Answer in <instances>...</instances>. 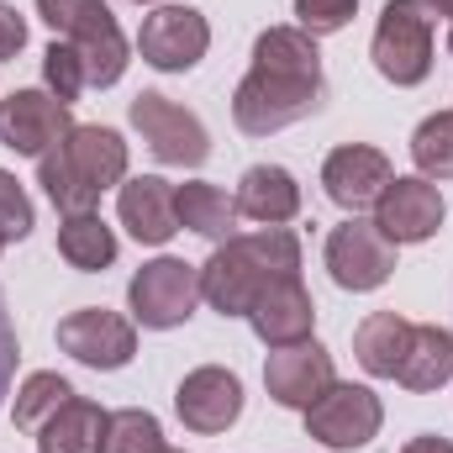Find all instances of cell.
Returning <instances> with one entry per match:
<instances>
[{
  "mask_svg": "<svg viewBox=\"0 0 453 453\" xmlns=\"http://www.w3.org/2000/svg\"><path fill=\"white\" fill-rule=\"evenodd\" d=\"M322 101H327V80H322L317 37L301 27H269L253 42V69L232 96V121L248 137H269L280 127L317 116Z\"/></svg>",
  "mask_w": 453,
  "mask_h": 453,
  "instance_id": "obj_1",
  "label": "cell"
},
{
  "mask_svg": "<svg viewBox=\"0 0 453 453\" xmlns=\"http://www.w3.org/2000/svg\"><path fill=\"white\" fill-rule=\"evenodd\" d=\"M301 274V242L285 226H264L253 237H226L201 264V301H211L222 317H248L253 301Z\"/></svg>",
  "mask_w": 453,
  "mask_h": 453,
  "instance_id": "obj_2",
  "label": "cell"
},
{
  "mask_svg": "<svg viewBox=\"0 0 453 453\" xmlns=\"http://www.w3.org/2000/svg\"><path fill=\"white\" fill-rule=\"evenodd\" d=\"M37 16H42L64 42L80 48L85 80H90L96 90H106V85L121 80V69H127V37H121L116 16L106 11V0H37Z\"/></svg>",
  "mask_w": 453,
  "mask_h": 453,
  "instance_id": "obj_3",
  "label": "cell"
},
{
  "mask_svg": "<svg viewBox=\"0 0 453 453\" xmlns=\"http://www.w3.org/2000/svg\"><path fill=\"white\" fill-rule=\"evenodd\" d=\"M374 69L390 85H422L433 69V5L427 0H390L374 27Z\"/></svg>",
  "mask_w": 453,
  "mask_h": 453,
  "instance_id": "obj_4",
  "label": "cell"
},
{
  "mask_svg": "<svg viewBox=\"0 0 453 453\" xmlns=\"http://www.w3.org/2000/svg\"><path fill=\"white\" fill-rule=\"evenodd\" d=\"M201 301V269L185 264V258H153L132 274L127 285V306H132V322L153 327V333H169L180 322H190Z\"/></svg>",
  "mask_w": 453,
  "mask_h": 453,
  "instance_id": "obj_5",
  "label": "cell"
},
{
  "mask_svg": "<svg viewBox=\"0 0 453 453\" xmlns=\"http://www.w3.org/2000/svg\"><path fill=\"white\" fill-rule=\"evenodd\" d=\"M380 422H385V406L369 385H327V395L317 406H306V433L333 453H353L364 443L380 438Z\"/></svg>",
  "mask_w": 453,
  "mask_h": 453,
  "instance_id": "obj_6",
  "label": "cell"
},
{
  "mask_svg": "<svg viewBox=\"0 0 453 453\" xmlns=\"http://www.w3.org/2000/svg\"><path fill=\"white\" fill-rule=\"evenodd\" d=\"M132 127L142 132V142H148L153 158H164V164L196 169V164H206V153H211V137H206L201 116L185 111V106H174V101L158 96V90L132 96Z\"/></svg>",
  "mask_w": 453,
  "mask_h": 453,
  "instance_id": "obj_7",
  "label": "cell"
},
{
  "mask_svg": "<svg viewBox=\"0 0 453 453\" xmlns=\"http://www.w3.org/2000/svg\"><path fill=\"white\" fill-rule=\"evenodd\" d=\"M206 48H211V27L196 5H158L153 16H142V32H137L142 64L164 74H185L206 58Z\"/></svg>",
  "mask_w": 453,
  "mask_h": 453,
  "instance_id": "obj_8",
  "label": "cell"
},
{
  "mask_svg": "<svg viewBox=\"0 0 453 453\" xmlns=\"http://www.w3.org/2000/svg\"><path fill=\"white\" fill-rule=\"evenodd\" d=\"M327 269H333V280H338L342 290H353V296L358 290H380L395 274V242L374 222L348 217L327 237Z\"/></svg>",
  "mask_w": 453,
  "mask_h": 453,
  "instance_id": "obj_9",
  "label": "cell"
},
{
  "mask_svg": "<svg viewBox=\"0 0 453 453\" xmlns=\"http://www.w3.org/2000/svg\"><path fill=\"white\" fill-rule=\"evenodd\" d=\"M74 132L69 106L48 90H16L11 101H0V142L11 153H27V158H42L48 148H58L64 137Z\"/></svg>",
  "mask_w": 453,
  "mask_h": 453,
  "instance_id": "obj_10",
  "label": "cell"
},
{
  "mask_svg": "<svg viewBox=\"0 0 453 453\" xmlns=\"http://www.w3.org/2000/svg\"><path fill=\"white\" fill-rule=\"evenodd\" d=\"M58 348L90 369H121L137 353V333L127 317H116L106 306H85V311H69L58 322Z\"/></svg>",
  "mask_w": 453,
  "mask_h": 453,
  "instance_id": "obj_11",
  "label": "cell"
},
{
  "mask_svg": "<svg viewBox=\"0 0 453 453\" xmlns=\"http://www.w3.org/2000/svg\"><path fill=\"white\" fill-rule=\"evenodd\" d=\"M333 380H338V374H333V353H327L317 338L290 342V348H274L269 364H264V385H269V395H274L280 406H290V411L317 406V401L327 395Z\"/></svg>",
  "mask_w": 453,
  "mask_h": 453,
  "instance_id": "obj_12",
  "label": "cell"
},
{
  "mask_svg": "<svg viewBox=\"0 0 453 453\" xmlns=\"http://www.w3.org/2000/svg\"><path fill=\"white\" fill-rule=\"evenodd\" d=\"M374 226L401 248V242H427L438 226H443V196L433 180L422 174H406V180H390L385 196L374 201Z\"/></svg>",
  "mask_w": 453,
  "mask_h": 453,
  "instance_id": "obj_13",
  "label": "cell"
},
{
  "mask_svg": "<svg viewBox=\"0 0 453 453\" xmlns=\"http://www.w3.org/2000/svg\"><path fill=\"white\" fill-rule=\"evenodd\" d=\"M174 411L190 433H226L237 417H242V380L222 369V364H206V369H190L180 380V395H174Z\"/></svg>",
  "mask_w": 453,
  "mask_h": 453,
  "instance_id": "obj_14",
  "label": "cell"
},
{
  "mask_svg": "<svg viewBox=\"0 0 453 453\" xmlns=\"http://www.w3.org/2000/svg\"><path fill=\"white\" fill-rule=\"evenodd\" d=\"M390 180H395V174H390V158H385L380 148H364V142H342V148L327 153V164H322L327 201L342 206V211H364V206H374V201L385 196Z\"/></svg>",
  "mask_w": 453,
  "mask_h": 453,
  "instance_id": "obj_15",
  "label": "cell"
},
{
  "mask_svg": "<svg viewBox=\"0 0 453 453\" xmlns=\"http://www.w3.org/2000/svg\"><path fill=\"white\" fill-rule=\"evenodd\" d=\"M58 158H64L69 174H74L85 190H96V196H106L111 185L127 180V142H121V132H111V127H74V132L58 142Z\"/></svg>",
  "mask_w": 453,
  "mask_h": 453,
  "instance_id": "obj_16",
  "label": "cell"
},
{
  "mask_svg": "<svg viewBox=\"0 0 453 453\" xmlns=\"http://www.w3.org/2000/svg\"><path fill=\"white\" fill-rule=\"evenodd\" d=\"M248 322H253V333L269 342V348H290V342L311 338V327H317V306H311V290L301 285V274L269 285V290L253 301Z\"/></svg>",
  "mask_w": 453,
  "mask_h": 453,
  "instance_id": "obj_17",
  "label": "cell"
},
{
  "mask_svg": "<svg viewBox=\"0 0 453 453\" xmlns=\"http://www.w3.org/2000/svg\"><path fill=\"white\" fill-rule=\"evenodd\" d=\"M116 211H121V226H127L137 242H148V248H158V242H169V237L180 232L174 185L158 180V174H137V180H127L121 196H116Z\"/></svg>",
  "mask_w": 453,
  "mask_h": 453,
  "instance_id": "obj_18",
  "label": "cell"
},
{
  "mask_svg": "<svg viewBox=\"0 0 453 453\" xmlns=\"http://www.w3.org/2000/svg\"><path fill=\"white\" fill-rule=\"evenodd\" d=\"M296 211H301V185H296L290 169L253 164L242 174V185H237V217H248V222H258V226H285Z\"/></svg>",
  "mask_w": 453,
  "mask_h": 453,
  "instance_id": "obj_19",
  "label": "cell"
},
{
  "mask_svg": "<svg viewBox=\"0 0 453 453\" xmlns=\"http://www.w3.org/2000/svg\"><path fill=\"white\" fill-rule=\"evenodd\" d=\"M106 411L96 401H64L42 427H37V453H101L106 449Z\"/></svg>",
  "mask_w": 453,
  "mask_h": 453,
  "instance_id": "obj_20",
  "label": "cell"
},
{
  "mask_svg": "<svg viewBox=\"0 0 453 453\" xmlns=\"http://www.w3.org/2000/svg\"><path fill=\"white\" fill-rule=\"evenodd\" d=\"M406 348H411V322L395 317V311H374V317H364L358 333H353V358H358L364 374H374V380H395Z\"/></svg>",
  "mask_w": 453,
  "mask_h": 453,
  "instance_id": "obj_21",
  "label": "cell"
},
{
  "mask_svg": "<svg viewBox=\"0 0 453 453\" xmlns=\"http://www.w3.org/2000/svg\"><path fill=\"white\" fill-rule=\"evenodd\" d=\"M174 211H180V226L211 237V242H226L237 237V201L206 185V180H190V185H174Z\"/></svg>",
  "mask_w": 453,
  "mask_h": 453,
  "instance_id": "obj_22",
  "label": "cell"
},
{
  "mask_svg": "<svg viewBox=\"0 0 453 453\" xmlns=\"http://www.w3.org/2000/svg\"><path fill=\"white\" fill-rule=\"evenodd\" d=\"M406 390H438L453 380V333L449 327H411V348L395 369Z\"/></svg>",
  "mask_w": 453,
  "mask_h": 453,
  "instance_id": "obj_23",
  "label": "cell"
},
{
  "mask_svg": "<svg viewBox=\"0 0 453 453\" xmlns=\"http://www.w3.org/2000/svg\"><path fill=\"white\" fill-rule=\"evenodd\" d=\"M58 253L69 269L80 274H101L106 264L116 258V232L96 211H80V217H64L58 222Z\"/></svg>",
  "mask_w": 453,
  "mask_h": 453,
  "instance_id": "obj_24",
  "label": "cell"
},
{
  "mask_svg": "<svg viewBox=\"0 0 453 453\" xmlns=\"http://www.w3.org/2000/svg\"><path fill=\"white\" fill-rule=\"evenodd\" d=\"M64 401H74V385L64 380V374H53V369H42V374H27V385L16 390V427H27V433H37Z\"/></svg>",
  "mask_w": 453,
  "mask_h": 453,
  "instance_id": "obj_25",
  "label": "cell"
},
{
  "mask_svg": "<svg viewBox=\"0 0 453 453\" xmlns=\"http://www.w3.org/2000/svg\"><path fill=\"white\" fill-rule=\"evenodd\" d=\"M411 158H417L422 180H453V111H438L417 127Z\"/></svg>",
  "mask_w": 453,
  "mask_h": 453,
  "instance_id": "obj_26",
  "label": "cell"
},
{
  "mask_svg": "<svg viewBox=\"0 0 453 453\" xmlns=\"http://www.w3.org/2000/svg\"><path fill=\"white\" fill-rule=\"evenodd\" d=\"M101 453H164V427H158V417H153V411H137V406L111 411V422H106V449Z\"/></svg>",
  "mask_w": 453,
  "mask_h": 453,
  "instance_id": "obj_27",
  "label": "cell"
},
{
  "mask_svg": "<svg viewBox=\"0 0 453 453\" xmlns=\"http://www.w3.org/2000/svg\"><path fill=\"white\" fill-rule=\"evenodd\" d=\"M42 80H48V96H58L64 106L80 101V90L90 85V80H85V58H80V48H74V42H53V48L42 53Z\"/></svg>",
  "mask_w": 453,
  "mask_h": 453,
  "instance_id": "obj_28",
  "label": "cell"
},
{
  "mask_svg": "<svg viewBox=\"0 0 453 453\" xmlns=\"http://www.w3.org/2000/svg\"><path fill=\"white\" fill-rule=\"evenodd\" d=\"M353 11H358V0H296V27L311 37H327L353 21Z\"/></svg>",
  "mask_w": 453,
  "mask_h": 453,
  "instance_id": "obj_29",
  "label": "cell"
},
{
  "mask_svg": "<svg viewBox=\"0 0 453 453\" xmlns=\"http://www.w3.org/2000/svg\"><path fill=\"white\" fill-rule=\"evenodd\" d=\"M27 232H32V201L16 185V174L0 169V237L11 242V237H27Z\"/></svg>",
  "mask_w": 453,
  "mask_h": 453,
  "instance_id": "obj_30",
  "label": "cell"
},
{
  "mask_svg": "<svg viewBox=\"0 0 453 453\" xmlns=\"http://www.w3.org/2000/svg\"><path fill=\"white\" fill-rule=\"evenodd\" d=\"M16 358H21V348H16V322H11V311H5V296H0V406H5V395H11Z\"/></svg>",
  "mask_w": 453,
  "mask_h": 453,
  "instance_id": "obj_31",
  "label": "cell"
},
{
  "mask_svg": "<svg viewBox=\"0 0 453 453\" xmlns=\"http://www.w3.org/2000/svg\"><path fill=\"white\" fill-rule=\"evenodd\" d=\"M21 48H27V21H21V11H16V5H0V64L16 58Z\"/></svg>",
  "mask_w": 453,
  "mask_h": 453,
  "instance_id": "obj_32",
  "label": "cell"
},
{
  "mask_svg": "<svg viewBox=\"0 0 453 453\" xmlns=\"http://www.w3.org/2000/svg\"><path fill=\"white\" fill-rule=\"evenodd\" d=\"M401 453H453V443L449 438H411Z\"/></svg>",
  "mask_w": 453,
  "mask_h": 453,
  "instance_id": "obj_33",
  "label": "cell"
},
{
  "mask_svg": "<svg viewBox=\"0 0 453 453\" xmlns=\"http://www.w3.org/2000/svg\"><path fill=\"white\" fill-rule=\"evenodd\" d=\"M427 5H433V16L443 11V16H449V21H453V0H427Z\"/></svg>",
  "mask_w": 453,
  "mask_h": 453,
  "instance_id": "obj_34",
  "label": "cell"
},
{
  "mask_svg": "<svg viewBox=\"0 0 453 453\" xmlns=\"http://www.w3.org/2000/svg\"><path fill=\"white\" fill-rule=\"evenodd\" d=\"M164 453H185V449H164Z\"/></svg>",
  "mask_w": 453,
  "mask_h": 453,
  "instance_id": "obj_35",
  "label": "cell"
},
{
  "mask_svg": "<svg viewBox=\"0 0 453 453\" xmlns=\"http://www.w3.org/2000/svg\"><path fill=\"white\" fill-rule=\"evenodd\" d=\"M0 248H5V237H0Z\"/></svg>",
  "mask_w": 453,
  "mask_h": 453,
  "instance_id": "obj_36",
  "label": "cell"
},
{
  "mask_svg": "<svg viewBox=\"0 0 453 453\" xmlns=\"http://www.w3.org/2000/svg\"><path fill=\"white\" fill-rule=\"evenodd\" d=\"M137 5H142V0H137Z\"/></svg>",
  "mask_w": 453,
  "mask_h": 453,
  "instance_id": "obj_37",
  "label": "cell"
}]
</instances>
